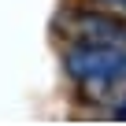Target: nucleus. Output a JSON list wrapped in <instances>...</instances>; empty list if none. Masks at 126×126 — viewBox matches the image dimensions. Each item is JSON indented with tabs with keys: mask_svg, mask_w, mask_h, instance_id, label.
Returning <instances> with one entry per match:
<instances>
[{
	"mask_svg": "<svg viewBox=\"0 0 126 126\" xmlns=\"http://www.w3.org/2000/svg\"><path fill=\"white\" fill-rule=\"evenodd\" d=\"M111 115H115V119H126V89L115 96V104H111Z\"/></svg>",
	"mask_w": 126,
	"mask_h": 126,
	"instance_id": "f03ea898",
	"label": "nucleus"
},
{
	"mask_svg": "<svg viewBox=\"0 0 126 126\" xmlns=\"http://www.w3.org/2000/svg\"><path fill=\"white\" fill-rule=\"evenodd\" d=\"M59 67L74 93L93 108H111L126 89V41L122 37H63Z\"/></svg>",
	"mask_w": 126,
	"mask_h": 126,
	"instance_id": "f257e3e1",
	"label": "nucleus"
}]
</instances>
